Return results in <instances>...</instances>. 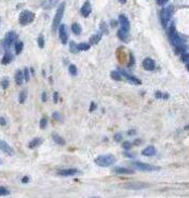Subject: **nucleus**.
<instances>
[{"mask_svg":"<svg viewBox=\"0 0 189 198\" xmlns=\"http://www.w3.org/2000/svg\"><path fill=\"white\" fill-rule=\"evenodd\" d=\"M143 67L146 69V70H154L156 68V63L150 57H146L145 60L143 61Z\"/></svg>","mask_w":189,"mask_h":198,"instance_id":"4468645a","label":"nucleus"},{"mask_svg":"<svg viewBox=\"0 0 189 198\" xmlns=\"http://www.w3.org/2000/svg\"><path fill=\"white\" fill-rule=\"evenodd\" d=\"M68 72H69L70 75L73 76H76L77 75V72H78V69H77V67H76L74 64H71V65H69V67H68Z\"/></svg>","mask_w":189,"mask_h":198,"instance_id":"c85d7f7f","label":"nucleus"},{"mask_svg":"<svg viewBox=\"0 0 189 198\" xmlns=\"http://www.w3.org/2000/svg\"><path fill=\"white\" fill-rule=\"evenodd\" d=\"M132 143L129 141H126L122 143V147L124 148V149H126V151H129V149H131V147H132Z\"/></svg>","mask_w":189,"mask_h":198,"instance_id":"2f4dec72","label":"nucleus"},{"mask_svg":"<svg viewBox=\"0 0 189 198\" xmlns=\"http://www.w3.org/2000/svg\"><path fill=\"white\" fill-rule=\"evenodd\" d=\"M23 48H24V44H23L22 41H17V42H15V44H14V50H15V53L16 54H21V52L23 51Z\"/></svg>","mask_w":189,"mask_h":198,"instance_id":"a878e982","label":"nucleus"},{"mask_svg":"<svg viewBox=\"0 0 189 198\" xmlns=\"http://www.w3.org/2000/svg\"><path fill=\"white\" fill-rule=\"evenodd\" d=\"M52 138H53V140H54V142L56 143V144H58V145H65V140H64V138H62L60 134H57V133H53L52 134Z\"/></svg>","mask_w":189,"mask_h":198,"instance_id":"412c9836","label":"nucleus"},{"mask_svg":"<svg viewBox=\"0 0 189 198\" xmlns=\"http://www.w3.org/2000/svg\"><path fill=\"white\" fill-rule=\"evenodd\" d=\"M8 195H10L9 189H6L3 186H0V196H8Z\"/></svg>","mask_w":189,"mask_h":198,"instance_id":"7c9ffc66","label":"nucleus"},{"mask_svg":"<svg viewBox=\"0 0 189 198\" xmlns=\"http://www.w3.org/2000/svg\"><path fill=\"white\" fill-rule=\"evenodd\" d=\"M1 164H2V160H1V159H0V165H1Z\"/></svg>","mask_w":189,"mask_h":198,"instance_id":"8fccbe9b","label":"nucleus"},{"mask_svg":"<svg viewBox=\"0 0 189 198\" xmlns=\"http://www.w3.org/2000/svg\"><path fill=\"white\" fill-rule=\"evenodd\" d=\"M157 1L158 4H160V6H163V4H165V3L167 2V0H156Z\"/></svg>","mask_w":189,"mask_h":198,"instance_id":"a19ab883","label":"nucleus"},{"mask_svg":"<svg viewBox=\"0 0 189 198\" xmlns=\"http://www.w3.org/2000/svg\"><path fill=\"white\" fill-rule=\"evenodd\" d=\"M186 67H187V69H188V70H189V63H187V64H186Z\"/></svg>","mask_w":189,"mask_h":198,"instance_id":"09e8293b","label":"nucleus"},{"mask_svg":"<svg viewBox=\"0 0 189 198\" xmlns=\"http://www.w3.org/2000/svg\"><path fill=\"white\" fill-rule=\"evenodd\" d=\"M96 108V105H95V103H91V107H90V112H93V110Z\"/></svg>","mask_w":189,"mask_h":198,"instance_id":"37998d69","label":"nucleus"},{"mask_svg":"<svg viewBox=\"0 0 189 198\" xmlns=\"http://www.w3.org/2000/svg\"><path fill=\"white\" fill-rule=\"evenodd\" d=\"M132 166L137 170H141V171H156V170H159L158 167L151 166L149 164H145V162H141V161H134L132 162Z\"/></svg>","mask_w":189,"mask_h":198,"instance_id":"423d86ee","label":"nucleus"},{"mask_svg":"<svg viewBox=\"0 0 189 198\" xmlns=\"http://www.w3.org/2000/svg\"><path fill=\"white\" fill-rule=\"evenodd\" d=\"M58 35H60L61 42L63 44H66L67 41H68V33H67L66 26L60 25V27H58Z\"/></svg>","mask_w":189,"mask_h":198,"instance_id":"1a4fd4ad","label":"nucleus"},{"mask_svg":"<svg viewBox=\"0 0 189 198\" xmlns=\"http://www.w3.org/2000/svg\"><path fill=\"white\" fill-rule=\"evenodd\" d=\"M124 187L128 189H132V191H139V189H144L149 187L148 184L146 183H142V182H133V183H129V184H126Z\"/></svg>","mask_w":189,"mask_h":198,"instance_id":"0eeeda50","label":"nucleus"},{"mask_svg":"<svg viewBox=\"0 0 189 198\" xmlns=\"http://www.w3.org/2000/svg\"><path fill=\"white\" fill-rule=\"evenodd\" d=\"M119 23H120V26H121V29L126 30V32H129L130 30V22L126 15L121 14V15L119 16Z\"/></svg>","mask_w":189,"mask_h":198,"instance_id":"f8f14e48","label":"nucleus"},{"mask_svg":"<svg viewBox=\"0 0 189 198\" xmlns=\"http://www.w3.org/2000/svg\"><path fill=\"white\" fill-rule=\"evenodd\" d=\"M122 134H121V133H116V134H115V136H113V140H115V141L116 142H120V141H122Z\"/></svg>","mask_w":189,"mask_h":198,"instance_id":"4c0bfd02","label":"nucleus"},{"mask_svg":"<svg viewBox=\"0 0 189 198\" xmlns=\"http://www.w3.org/2000/svg\"><path fill=\"white\" fill-rule=\"evenodd\" d=\"M120 73H121V75H122L123 77H126L128 81H130L131 83H133V85H141V83H142V81H141L139 79L135 78L134 76L130 75V74H128V73L124 72V70H121Z\"/></svg>","mask_w":189,"mask_h":198,"instance_id":"2eb2a0df","label":"nucleus"},{"mask_svg":"<svg viewBox=\"0 0 189 198\" xmlns=\"http://www.w3.org/2000/svg\"><path fill=\"white\" fill-rule=\"evenodd\" d=\"M0 23H1V20H0Z\"/></svg>","mask_w":189,"mask_h":198,"instance_id":"3c124183","label":"nucleus"},{"mask_svg":"<svg viewBox=\"0 0 189 198\" xmlns=\"http://www.w3.org/2000/svg\"><path fill=\"white\" fill-rule=\"evenodd\" d=\"M47 123H48V119L45 118V117H43V118L40 120V128L41 129H44V128L47 127Z\"/></svg>","mask_w":189,"mask_h":198,"instance_id":"c9c22d12","label":"nucleus"},{"mask_svg":"<svg viewBox=\"0 0 189 198\" xmlns=\"http://www.w3.org/2000/svg\"><path fill=\"white\" fill-rule=\"evenodd\" d=\"M42 101H43V102H45V101H47V94H45V93H42Z\"/></svg>","mask_w":189,"mask_h":198,"instance_id":"a18cd8bd","label":"nucleus"},{"mask_svg":"<svg viewBox=\"0 0 189 198\" xmlns=\"http://www.w3.org/2000/svg\"><path fill=\"white\" fill-rule=\"evenodd\" d=\"M119 1H120V2H121V3H126V0H119Z\"/></svg>","mask_w":189,"mask_h":198,"instance_id":"de8ad7c7","label":"nucleus"},{"mask_svg":"<svg viewBox=\"0 0 189 198\" xmlns=\"http://www.w3.org/2000/svg\"><path fill=\"white\" fill-rule=\"evenodd\" d=\"M0 149H1L4 154L9 155V156H13V155H14V149H13L6 142L2 141V140H0Z\"/></svg>","mask_w":189,"mask_h":198,"instance_id":"9d476101","label":"nucleus"},{"mask_svg":"<svg viewBox=\"0 0 189 198\" xmlns=\"http://www.w3.org/2000/svg\"><path fill=\"white\" fill-rule=\"evenodd\" d=\"M169 38H170L171 42L174 46L175 50H176V53H184V50H185V47H184V40L183 38L180 37L178 33L176 32L175 29V26L171 25L170 28H169Z\"/></svg>","mask_w":189,"mask_h":198,"instance_id":"f257e3e1","label":"nucleus"},{"mask_svg":"<svg viewBox=\"0 0 189 198\" xmlns=\"http://www.w3.org/2000/svg\"><path fill=\"white\" fill-rule=\"evenodd\" d=\"M162 96H167V95H164L163 93H161V92H157V93H156V98L161 99Z\"/></svg>","mask_w":189,"mask_h":198,"instance_id":"79ce46f5","label":"nucleus"},{"mask_svg":"<svg viewBox=\"0 0 189 198\" xmlns=\"http://www.w3.org/2000/svg\"><path fill=\"white\" fill-rule=\"evenodd\" d=\"M13 60V55L11 53H4V55L2 57V59H1V64L2 65H8V64H10L11 62H12Z\"/></svg>","mask_w":189,"mask_h":198,"instance_id":"6ab92c4d","label":"nucleus"},{"mask_svg":"<svg viewBox=\"0 0 189 198\" xmlns=\"http://www.w3.org/2000/svg\"><path fill=\"white\" fill-rule=\"evenodd\" d=\"M91 48V44H88V42H82V44H78V50L79 51H87Z\"/></svg>","mask_w":189,"mask_h":198,"instance_id":"bb28decb","label":"nucleus"},{"mask_svg":"<svg viewBox=\"0 0 189 198\" xmlns=\"http://www.w3.org/2000/svg\"><path fill=\"white\" fill-rule=\"evenodd\" d=\"M38 46L40 48H43L44 47V39H43V36L42 35H40L39 37H38Z\"/></svg>","mask_w":189,"mask_h":198,"instance_id":"473e14b6","label":"nucleus"},{"mask_svg":"<svg viewBox=\"0 0 189 198\" xmlns=\"http://www.w3.org/2000/svg\"><path fill=\"white\" fill-rule=\"evenodd\" d=\"M28 181H29V178H28V176H24V178L22 179V182L23 183H27Z\"/></svg>","mask_w":189,"mask_h":198,"instance_id":"c03bdc74","label":"nucleus"},{"mask_svg":"<svg viewBox=\"0 0 189 198\" xmlns=\"http://www.w3.org/2000/svg\"><path fill=\"white\" fill-rule=\"evenodd\" d=\"M94 162L97 165V166L106 168V167H109L115 164V162H116V158H115V156H113V155H101V156L95 158Z\"/></svg>","mask_w":189,"mask_h":198,"instance_id":"f03ea898","label":"nucleus"},{"mask_svg":"<svg viewBox=\"0 0 189 198\" xmlns=\"http://www.w3.org/2000/svg\"><path fill=\"white\" fill-rule=\"evenodd\" d=\"M117 35H118L120 40H122V41H128V39H129V32H126V30H123V29L121 28L118 30Z\"/></svg>","mask_w":189,"mask_h":198,"instance_id":"aec40b11","label":"nucleus"},{"mask_svg":"<svg viewBox=\"0 0 189 198\" xmlns=\"http://www.w3.org/2000/svg\"><path fill=\"white\" fill-rule=\"evenodd\" d=\"M70 52H73V53H77V52H79L78 44H75V42H70Z\"/></svg>","mask_w":189,"mask_h":198,"instance_id":"c756f323","label":"nucleus"},{"mask_svg":"<svg viewBox=\"0 0 189 198\" xmlns=\"http://www.w3.org/2000/svg\"><path fill=\"white\" fill-rule=\"evenodd\" d=\"M26 98H27V91H26V90H24V91H22L21 93H19V103H21V104L24 103V102L26 101Z\"/></svg>","mask_w":189,"mask_h":198,"instance_id":"cd10ccee","label":"nucleus"},{"mask_svg":"<svg viewBox=\"0 0 189 198\" xmlns=\"http://www.w3.org/2000/svg\"><path fill=\"white\" fill-rule=\"evenodd\" d=\"M78 173V170L75 168H69V169H62L57 171V176H73Z\"/></svg>","mask_w":189,"mask_h":198,"instance_id":"9b49d317","label":"nucleus"},{"mask_svg":"<svg viewBox=\"0 0 189 198\" xmlns=\"http://www.w3.org/2000/svg\"><path fill=\"white\" fill-rule=\"evenodd\" d=\"M57 101H58V93H57V92H54V94H53V102H54V103H57Z\"/></svg>","mask_w":189,"mask_h":198,"instance_id":"ea45409f","label":"nucleus"},{"mask_svg":"<svg viewBox=\"0 0 189 198\" xmlns=\"http://www.w3.org/2000/svg\"><path fill=\"white\" fill-rule=\"evenodd\" d=\"M41 143H42V140H41L40 138H36V139H34L32 141L29 142V143H28V147L32 149V148H36L37 146H39Z\"/></svg>","mask_w":189,"mask_h":198,"instance_id":"4be33fe9","label":"nucleus"},{"mask_svg":"<svg viewBox=\"0 0 189 198\" xmlns=\"http://www.w3.org/2000/svg\"><path fill=\"white\" fill-rule=\"evenodd\" d=\"M6 120L4 117H0V126H6Z\"/></svg>","mask_w":189,"mask_h":198,"instance_id":"58836bf2","label":"nucleus"},{"mask_svg":"<svg viewBox=\"0 0 189 198\" xmlns=\"http://www.w3.org/2000/svg\"><path fill=\"white\" fill-rule=\"evenodd\" d=\"M23 74H24V79H25V81H29V70H28V68L24 69Z\"/></svg>","mask_w":189,"mask_h":198,"instance_id":"e433bc0d","label":"nucleus"},{"mask_svg":"<svg viewBox=\"0 0 189 198\" xmlns=\"http://www.w3.org/2000/svg\"><path fill=\"white\" fill-rule=\"evenodd\" d=\"M35 20V13L32 12V11H28V10H25L23 11L21 14H19V24L22 25H27L29 23H32V21Z\"/></svg>","mask_w":189,"mask_h":198,"instance_id":"20e7f679","label":"nucleus"},{"mask_svg":"<svg viewBox=\"0 0 189 198\" xmlns=\"http://www.w3.org/2000/svg\"><path fill=\"white\" fill-rule=\"evenodd\" d=\"M102 39V34H95L93 35L91 38H90V44L93 46V44H97Z\"/></svg>","mask_w":189,"mask_h":198,"instance_id":"5701e85b","label":"nucleus"},{"mask_svg":"<svg viewBox=\"0 0 189 198\" xmlns=\"http://www.w3.org/2000/svg\"><path fill=\"white\" fill-rule=\"evenodd\" d=\"M14 78H15V82L19 86L23 85V82L25 81V79H24V74H23L22 70H17V72L15 73V76H14Z\"/></svg>","mask_w":189,"mask_h":198,"instance_id":"a211bd4d","label":"nucleus"},{"mask_svg":"<svg viewBox=\"0 0 189 198\" xmlns=\"http://www.w3.org/2000/svg\"><path fill=\"white\" fill-rule=\"evenodd\" d=\"M64 11H65V3L63 2V3H61L60 7L57 8L56 13H55V15H54L53 23H52V28H53V30H56L57 27L60 26L61 21H62V19H63Z\"/></svg>","mask_w":189,"mask_h":198,"instance_id":"7ed1b4c3","label":"nucleus"},{"mask_svg":"<svg viewBox=\"0 0 189 198\" xmlns=\"http://www.w3.org/2000/svg\"><path fill=\"white\" fill-rule=\"evenodd\" d=\"M111 78L113 80H116V81H121L122 80V75H121V73L118 72V70H113L110 74Z\"/></svg>","mask_w":189,"mask_h":198,"instance_id":"393cba45","label":"nucleus"},{"mask_svg":"<svg viewBox=\"0 0 189 198\" xmlns=\"http://www.w3.org/2000/svg\"><path fill=\"white\" fill-rule=\"evenodd\" d=\"M182 60L184 63H189V53H186V52L182 53Z\"/></svg>","mask_w":189,"mask_h":198,"instance_id":"f704fd0d","label":"nucleus"},{"mask_svg":"<svg viewBox=\"0 0 189 198\" xmlns=\"http://www.w3.org/2000/svg\"><path fill=\"white\" fill-rule=\"evenodd\" d=\"M71 30L75 35H80L81 34V25L79 24V23H74L73 25H71Z\"/></svg>","mask_w":189,"mask_h":198,"instance_id":"b1692460","label":"nucleus"},{"mask_svg":"<svg viewBox=\"0 0 189 198\" xmlns=\"http://www.w3.org/2000/svg\"><path fill=\"white\" fill-rule=\"evenodd\" d=\"M92 8H91V3L90 1H85L83 3V6L81 7V15L84 16V17H88L90 14H91Z\"/></svg>","mask_w":189,"mask_h":198,"instance_id":"dca6fc26","label":"nucleus"},{"mask_svg":"<svg viewBox=\"0 0 189 198\" xmlns=\"http://www.w3.org/2000/svg\"><path fill=\"white\" fill-rule=\"evenodd\" d=\"M16 38V35L14 32H9L6 35V37L3 39V47L4 48H10V46L14 42Z\"/></svg>","mask_w":189,"mask_h":198,"instance_id":"6e6552de","label":"nucleus"},{"mask_svg":"<svg viewBox=\"0 0 189 198\" xmlns=\"http://www.w3.org/2000/svg\"><path fill=\"white\" fill-rule=\"evenodd\" d=\"M172 13H173V8L172 7H167V8H164L160 13V19L161 23L163 27H167V23L170 22L171 17H172Z\"/></svg>","mask_w":189,"mask_h":198,"instance_id":"39448f33","label":"nucleus"},{"mask_svg":"<svg viewBox=\"0 0 189 198\" xmlns=\"http://www.w3.org/2000/svg\"><path fill=\"white\" fill-rule=\"evenodd\" d=\"M157 153L156 148L154 146H147L146 148H144L142 151V155L143 156H147V157H151V156H154Z\"/></svg>","mask_w":189,"mask_h":198,"instance_id":"f3484780","label":"nucleus"},{"mask_svg":"<svg viewBox=\"0 0 189 198\" xmlns=\"http://www.w3.org/2000/svg\"><path fill=\"white\" fill-rule=\"evenodd\" d=\"M1 87H2V89H8V87H9V80H8V78H3L1 80Z\"/></svg>","mask_w":189,"mask_h":198,"instance_id":"72a5a7b5","label":"nucleus"},{"mask_svg":"<svg viewBox=\"0 0 189 198\" xmlns=\"http://www.w3.org/2000/svg\"><path fill=\"white\" fill-rule=\"evenodd\" d=\"M113 172L116 174H133L134 170L130 169V168H124V167H116L113 168Z\"/></svg>","mask_w":189,"mask_h":198,"instance_id":"ddd939ff","label":"nucleus"},{"mask_svg":"<svg viewBox=\"0 0 189 198\" xmlns=\"http://www.w3.org/2000/svg\"><path fill=\"white\" fill-rule=\"evenodd\" d=\"M134 133H135V132L133 131V130H131V131L129 132V134H134Z\"/></svg>","mask_w":189,"mask_h":198,"instance_id":"49530a36","label":"nucleus"}]
</instances>
